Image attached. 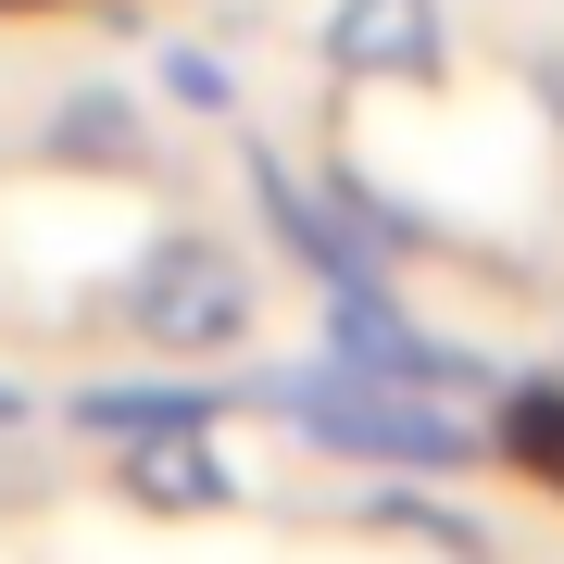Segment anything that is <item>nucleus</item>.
<instances>
[{
	"label": "nucleus",
	"instance_id": "obj_1",
	"mask_svg": "<svg viewBox=\"0 0 564 564\" xmlns=\"http://www.w3.org/2000/svg\"><path fill=\"white\" fill-rule=\"evenodd\" d=\"M263 414H289L314 452H351V464H402V477H452L477 464V426H452V389H402V377H364V364H276L251 389Z\"/></svg>",
	"mask_w": 564,
	"mask_h": 564
},
{
	"label": "nucleus",
	"instance_id": "obj_2",
	"mask_svg": "<svg viewBox=\"0 0 564 564\" xmlns=\"http://www.w3.org/2000/svg\"><path fill=\"white\" fill-rule=\"evenodd\" d=\"M126 326H139L151 351H239L251 339V263L226 239H151L139 276H126Z\"/></svg>",
	"mask_w": 564,
	"mask_h": 564
},
{
	"label": "nucleus",
	"instance_id": "obj_3",
	"mask_svg": "<svg viewBox=\"0 0 564 564\" xmlns=\"http://www.w3.org/2000/svg\"><path fill=\"white\" fill-rule=\"evenodd\" d=\"M326 76H351V88H440L452 76L440 0H339V13H326Z\"/></svg>",
	"mask_w": 564,
	"mask_h": 564
},
{
	"label": "nucleus",
	"instance_id": "obj_4",
	"mask_svg": "<svg viewBox=\"0 0 564 564\" xmlns=\"http://www.w3.org/2000/svg\"><path fill=\"white\" fill-rule=\"evenodd\" d=\"M326 351L364 364V377H402V389H477V351L426 339V326L389 302L377 276H364V289H326Z\"/></svg>",
	"mask_w": 564,
	"mask_h": 564
},
{
	"label": "nucleus",
	"instance_id": "obj_5",
	"mask_svg": "<svg viewBox=\"0 0 564 564\" xmlns=\"http://www.w3.org/2000/svg\"><path fill=\"white\" fill-rule=\"evenodd\" d=\"M126 502L139 514H226L239 502V477L214 464V414H176L151 440H126Z\"/></svg>",
	"mask_w": 564,
	"mask_h": 564
},
{
	"label": "nucleus",
	"instance_id": "obj_6",
	"mask_svg": "<svg viewBox=\"0 0 564 564\" xmlns=\"http://www.w3.org/2000/svg\"><path fill=\"white\" fill-rule=\"evenodd\" d=\"M251 202H263V226H276V239L302 251V263H314L326 289H364V276H377V239H351V226L326 214V202H314L302 176H289L276 151H251Z\"/></svg>",
	"mask_w": 564,
	"mask_h": 564
},
{
	"label": "nucleus",
	"instance_id": "obj_7",
	"mask_svg": "<svg viewBox=\"0 0 564 564\" xmlns=\"http://www.w3.org/2000/svg\"><path fill=\"white\" fill-rule=\"evenodd\" d=\"M51 163H101V176H139L151 163V139H139V113L113 101V88H76V101L51 113V139H39Z\"/></svg>",
	"mask_w": 564,
	"mask_h": 564
},
{
	"label": "nucleus",
	"instance_id": "obj_8",
	"mask_svg": "<svg viewBox=\"0 0 564 564\" xmlns=\"http://www.w3.org/2000/svg\"><path fill=\"white\" fill-rule=\"evenodd\" d=\"M176 414H214L202 402V389H76V426H88V440H151V426H176Z\"/></svg>",
	"mask_w": 564,
	"mask_h": 564
},
{
	"label": "nucleus",
	"instance_id": "obj_9",
	"mask_svg": "<svg viewBox=\"0 0 564 564\" xmlns=\"http://www.w3.org/2000/svg\"><path fill=\"white\" fill-rule=\"evenodd\" d=\"M377 527H389V540H426V552H452V564H502V552H489V527H477V514L426 502V489H377Z\"/></svg>",
	"mask_w": 564,
	"mask_h": 564
},
{
	"label": "nucleus",
	"instance_id": "obj_10",
	"mask_svg": "<svg viewBox=\"0 0 564 564\" xmlns=\"http://www.w3.org/2000/svg\"><path fill=\"white\" fill-rule=\"evenodd\" d=\"M502 452L527 464V477L564 489V389H514V402H502Z\"/></svg>",
	"mask_w": 564,
	"mask_h": 564
},
{
	"label": "nucleus",
	"instance_id": "obj_11",
	"mask_svg": "<svg viewBox=\"0 0 564 564\" xmlns=\"http://www.w3.org/2000/svg\"><path fill=\"white\" fill-rule=\"evenodd\" d=\"M163 88L202 101V113H226V63H214V51H176V63H163Z\"/></svg>",
	"mask_w": 564,
	"mask_h": 564
},
{
	"label": "nucleus",
	"instance_id": "obj_12",
	"mask_svg": "<svg viewBox=\"0 0 564 564\" xmlns=\"http://www.w3.org/2000/svg\"><path fill=\"white\" fill-rule=\"evenodd\" d=\"M0 426H25V389H13V377H0Z\"/></svg>",
	"mask_w": 564,
	"mask_h": 564
},
{
	"label": "nucleus",
	"instance_id": "obj_13",
	"mask_svg": "<svg viewBox=\"0 0 564 564\" xmlns=\"http://www.w3.org/2000/svg\"><path fill=\"white\" fill-rule=\"evenodd\" d=\"M0 13H39V0H0Z\"/></svg>",
	"mask_w": 564,
	"mask_h": 564
}]
</instances>
